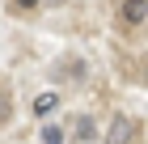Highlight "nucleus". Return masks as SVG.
<instances>
[{"label": "nucleus", "instance_id": "f03ea898", "mask_svg": "<svg viewBox=\"0 0 148 144\" xmlns=\"http://www.w3.org/2000/svg\"><path fill=\"white\" fill-rule=\"evenodd\" d=\"M148 17V0H123V25H140Z\"/></svg>", "mask_w": 148, "mask_h": 144}, {"label": "nucleus", "instance_id": "39448f33", "mask_svg": "<svg viewBox=\"0 0 148 144\" xmlns=\"http://www.w3.org/2000/svg\"><path fill=\"white\" fill-rule=\"evenodd\" d=\"M42 144H64V132L59 127H42Z\"/></svg>", "mask_w": 148, "mask_h": 144}, {"label": "nucleus", "instance_id": "f257e3e1", "mask_svg": "<svg viewBox=\"0 0 148 144\" xmlns=\"http://www.w3.org/2000/svg\"><path fill=\"white\" fill-rule=\"evenodd\" d=\"M136 136H140V127L131 119H114L110 132H106V144H136Z\"/></svg>", "mask_w": 148, "mask_h": 144}, {"label": "nucleus", "instance_id": "423d86ee", "mask_svg": "<svg viewBox=\"0 0 148 144\" xmlns=\"http://www.w3.org/2000/svg\"><path fill=\"white\" fill-rule=\"evenodd\" d=\"M13 4H17V9H34L38 0H13Z\"/></svg>", "mask_w": 148, "mask_h": 144}, {"label": "nucleus", "instance_id": "7ed1b4c3", "mask_svg": "<svg viewBox=\"0 0 148 144\" xmlns=\"http://www.w3.org/2000/svg\"><path fill=\"white\" fill-rule=\"evenodd\" d=\"M72 136H76V140H80V144H89V140H93V136H97V127H93V123H89V119H76V123H72Z\"/></svg>", "mask_w": 148, "mask_h": 144}, {"label": "nucleus", "instance_id": "20e7f679", "mask_svg": "<svg viewBox=\"0 0 148 144\" xmlns=\"http://www.w3.org/2000/svg\"><path fill=\"white\" fill-rule=\"evenodd\" d=\"M59 106V93H38L34 98V114H51Z\"/></svg>", "mask_w": 148, "mask_h": 144}]
</instances>
